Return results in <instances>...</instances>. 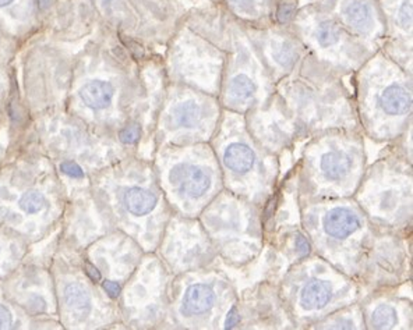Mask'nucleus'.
<instances>
[{
	"label": "nucleus",
	"mask_w": 413,
	"mask_h": 330,
	"mask_svg": "<svg viewBox=\"0 0 413 330\" xmlns=\"http://www.w3.org/2000/svg\"><path fill=\"white\" fill-rule=\"evenodd\" d=\"M274 56H275L276 61L281 63L283 68H289V65H292L293 61H294V56H296V52H294L293 46L289 42H282L275 48Z\"/></svg>",
	"instance_id": "f3484780"
},
{
	"label": "nucleus",
	"mask_w": 413,
	"mask_h": 330,
	"mask_svg": "<svg viewBox=\"0 0 413 330\" xmlns=\"http://www.w3.org/2000/svg\"><path fill=\"white\" fill-rule=\"evenodd\" d=\"M12 322H13V318H12L10 311L6 307L0 305V329H8L12 324Z\"/></svg>",
	"instance_id": "4be33fe9"
},
{
	"label": "nucleus",
	"mask_w": 413,
	"mask_h": 330,
	"mask_svg": "<svg viewBox=\"0 0 413 330\" xmlns=\"http://www.w3.org/2000/svg\"><path fill=\"white\" fill-rule=\"evenodd\" d=\"M83 102L91 109H105L113 99V87L105 81H91L80 90Z\"/></svg>",
	"instance_id": "39448f33"
},
{
	"label": "nucleus",
	"mask_w": 413,
	"mask_h": 330,
	"mask_svg": "<svg viewBox=\"0 0 413 330\" xmlns=\"http://www.w3.org/2000/svg\"><path fill=\"white\" fill-rule=\"evenodd\" d=\"M103 289L109 294V297H112V298L119 297V294H121V286L117 285L116 282H110V280L103 282Z\"/></svg>",
	"instance_id": "5701e85b"
},
{
	"label": "nucleus",
	"mask_w": 413,
	"mask_h": 330,
	"mask_svg": "<svg viewBox=\"0 0 413 330\" xmlns=\"http://www.w3.org/2000/svg\"><path fill=\"white\" fill-rule=\"evenodd\" d=\"M339 37H341L339 28L331 21L321 23L319 30H317V41L324 48L335 45L338 42Z\"/></svg>",
	"instance_id": "dca6fc26"
},
{
	"label": "nucleus",
	"mask_w": 413,
	"mask_h": 330,
	"mask_svg": "<svg viewBox=\"0 0 413 330\" xmlns=\"http://www.w3.org/2000/svg\"><path fill=\"white\" fill-rule=\"evenodd\" d=\"M169 180L181 194L193 198L203 196L211 187V176L194 165H178L170 170Z\"/></svg>",
	"instance_id": "f257e3e1"
},
{
	"label": "nucleus",
	"mask_w": 413,
	"mask_h": 330,
	"mask_svg": "<svg viewBox=\"0 0 413 330\" xmlns=\"http://www.w3.org/2000/svg\"><path fill=\"white\" fill-rule=\"evenodd\" d=\"M345 19L358 30H367L373 23V9L363 0H353L345 8Z\"/></svg>",
	"instance_id": "9d476101"
},
{
	"label": "nucleus",
	"mask_w": 413,
	"mask_h": 330,
	"mask_svg": "<svg viewBox=\"0 0 413 330\" xmlns=\"http://www.w3.org/2000/svg\"><path fill=\"white\" fill-rule=\"evenodd\" d=\"M85 272L90 276V279H92L94 282H99L101 280L99 271L94 265H91V263H85Z\"/></svg>",
	"instance_id": "a878e982"
},
{
	"label": "nucleus",
	"mask_w": 413,
	"mask_h": 330,
	"mask_svg": "<svg viewBox=\"0 0 413 330\" xmlns=\"http://www.w3.org/2000/svg\"><path fill=\"white\" fill-rule=\"evenodd\" d=\"M125 205L130 214L144 216L157 207V196L144 188L134 187L125 194Z\"/></svg>",
	"instance_id": "0eeeda50"
},
{
	"label": "nucleus",
	"mask_w": 413,
	"mask_h": 330,
	"mask_svg": "<svg viewBox=\"0 0 413 330\" xmlns=\"http://www.w3.org/2000/svg\"><path fill=\"white\" fill-rule=\"evenodd\" d=\"M61 170H62L65 174H68L69 177H73V178H83V177H84L83 169H81L76 162H70V161L63 162V163L61 165Z\"/></svg>",
	"instance_id": "6ab92c4d"
},
{
	"label": "nucleus",
	"mask_w": 413,
	"mask_h": 330,
	"mask_svg": "<svg viewBox=\"0 0 413 330\" xmlns=\"http://www.w3.org/2000/svg\"><path fill=\"white\" fill-rule=\"evenodd\" d=\"M230 2L234 5H239V6H248L252 3V0H230Z\"/></svg>",
	"instance_id": "bb28decb"
},
{
	"label": "nucleus",
	"mask_w": 413,
	"mask_h": 330,
	"mask_svg": "<svg viewBox=\"0 0 413 330\" xmlns=\"http://www.w3.org/2000/svg\"><path fill=\"white\" fill-rule=\"evenodd\" d=\"M359 227V218L346 208H334L324 218V229L327 234L335 238H346Z\"/></svg>",
	"instance_id": "f03ea898"
},
{
	"label": "nucleus",
	"mask_w": 413,
	"mask_h": 330,
	"mask_svg": "<svg viewBox=\"0 0 413 330\" xmlns=\"http://www.w3.org/2000/svg\"><path fill=\"white\" fill-rule=\"evenodd\" d=\"M65 302L76 313L85 316L91 309V298L80 285H69L65 289Z\"/></svg>",
	"instance_id": "f8f14e48"
},
{
	"label": "nucleus",
	"mask_w": 413,
	"mask_h": 330,
	"mask_svg": "<svg viewBox=\"0 0 413 330\" xmlns=\"http://www.w3.org/2000/svg\"><path fill=\"white\" fill-rule=\"evenodd\" d=\"M293 6H290V5H286V3H282L281 6H279V9H278V20L281 21V23H288L292 17H293Z\"/></svg>",
	"instance_id": "412c9836"
},
{
	"label": "nucleus",
	"mask_w": 413,
	"mask_h": 330,
	"mask_svg": "<svg viewBox=\"0 0 413 330\" xmlns=\"http://www.w3.org/2000/svg\"><path fill=\"white\" fill-rule=\"evenodd\" d=\"M20 207L24 212L34 215L45 207V196L38 191H27L20 200Z\"/></svg>",
	"instance_id": "2eb2a0df"
},
{
	"label": "nucleus",
	"mask_w": 413,
	"mask_h": 330,
	"mask_svg": "<svg viewBox=\"0 0 413 330\" xmlns=\"http://www.w3.org/2000/svg\"><path fill=\"white\" fill-rule=\"evenodd\" d=\"M410 95L401 85L392 84L380 96V106L388 114H403L410 109Z\"/></svg>",
	"instance_id": "423d86ee"
},
{
	"label": "nucleus",
	"mask_w": 413,
	"mask_h": 330,
	"mask_svg": "<svg viewBox=\"0 0 413 330\" xmlns=\"http://www.w3.org/2000/svg\"><path fill=\"white\" fill-rule=\"evenodd\" d=\"M352 169V159L341 152L331 151L323 155L321 158V170L330 180H341Z\"/></svg>",
	"instance_id": "1a4fd4ad"
},
{
	"label": "nucleus",
	"mask_w": 413,
	"mask_h": 330,
	"mask_svg": "<svg viewBox=\"0 0 413 330\" xmlns=\"http://www.w3.org/2000/svg\"><path fill=\"white\" fill-rule=\"evenodd\" d=\"M256 94V84L248 76H236L229 85V95L236 102L250 99Z\"/></svg>",
	"instance_id": "ddd939ff"
},
{
	"label": "nucleus",
	"mask_w": 413,
	"mask_h": 330,
	"mask_svg": "<svg viewBox=\"0 0 413 330\" xmlns=\"http://www.w3.org/2000/svg\"><path fill=\"white\" fill-rule=\"evenodd\" d=\"M201 107L194 102H185L176 106L172 112V123L174 127L193 128L201 120Z\"/></svg>",
	"instance_id": "9b49d317"
},
{
	"label": "nucleus",
	"mask_w": 413,
	"mask_h": 330,
	"mask_svg": "<svg viewBox=\"0 0 413 330\" xmlns=\"http://www.w3.org/2000/svg\"><path fill=\"white\" fill-rule=\"evenodd\" d=\"M140 134H141V130L137 124L128 125L121 131V141L123 144H134L140 138Z\"/></svg>",
	"instance_id": "a211bd4d"
},
{
	"label": "nucleus",
	"mask_w": 413,
	"mask_h": 330,
	"mask_svg": "<svg viewBox=\"0 0 413 330\" xmlns=\"http://www.w3.org/2000/svg\"><path fill=\"white\" fill-rule=\"evenodd\" d=\"M215 302L214 291L204 285H193L188 289L182 311L189 315L204 313L212 308Z\"/></svg>",
	"instance_id": "7ed1b4c3"
},
{
	"label": "nucleus",
	"mask_w": 413,
	"mask_h": 330,
	"mask_svg": "<svg viewBox=\"0 0 413 330\" xmlns=\"http://www.w3.org/2000/svg\"><path fill=\"white\" fill-rule=\"evenodd\" d=\"M372 322L376 329H391L396 324V312L390 305H381L373 312Z\"/></svg>",
	"instance_id": "4468645a"
},
{
	"label": "nucleus",
	"mask_w": 413,
	"mask_h": 330,
	"mask_svg": "<svg viewBox=\"0 0 413 330\" xmlns=\"http://www.w3.org/2000/svg\"><path fill=\"white\" fill-rule=\"evenodd\" d=\"M296 248L302 255H309L310 249H312L310 243L302 234H298V237H296Z\"/></svg>",
	"instance_id": "b1692460"
},
{
	"label": "nucleus",
	"mask_w": 413,
	"mask_h": 330,
	"mask_svg": "<svg viewBox=\"0 0 413 330\" xmlns=\"http://www.w3.org/2000/svg\"><path fill=\"white\" fill-rule=\"evenodd\" d=\"M331 300V287L325 282L312 280L302 291L301 304L305 309H321Z\"/></svg>",
	"instance_id": "6e6552de"
},
{
	"label": "nucleus",
	"mask_w": 413,
	"mask_h": 330,
	"mask_svg": "<svg viewBox=\"0 0 413 330\" xmlns=\"http://www.w3.org/2000/svg\"><path fill=\"white\" fill-rule=\"evenodd\" d=\"M254 161V152L248 145L238 143L230 144L223 154V163L226 165V167L239 174L249 172L253 167Z\"/></svg>",
	"instance_id": "20e7f679"
},
{
	"label": "nucleus",
	"mask_w": 413,
	"mask_h": 330,
	"mask_svg": "<svg viewBox=\"0 0 413 330\" xmlns=\"http://www.w3.org/2000/svg\"><path fill=\"white\" fill-rule=\"evenodd\" d=\"M398 20L401 23V25L403 28H409L410 23H412V8L409 2H405L401 9H399V14H398Z\"/></svg>",
	"instance_id": "aec40b11"
},
{
	"label": "nucleus",
	"mask_w": 413,
	"mask_h": 330,
	"mask_svg": "<svg viewBox=\"0 0 413 330\" xmlns=\"http://www.w3.org/2000/svg\"><path fill=\"white\" fill-rule=\"evenodd\" d=\"M13 2V0H0V8H5L8 5H10Z\"/></svg>",
	"instance_id": "cd10ccee"
},
{
	"label": "nucleus",
	"mask_w": 413,
	"mask_h": 330,
	"mask_svg": "<svg viewBox=\"0 0 413 330\" xmlns=\"http://www.w3.org/2000/svg\"><path fill=\"white\" fill-rule=\"evenodd\" d=\"M239 320H241V318H239V315H238V311H236V308H232V309L229 311L228 316H226L225 327H226V329H232V327H234L236 324L239 323Z\"/></svg>",
	"instance_id": "393cba45"
}]
</instances>
